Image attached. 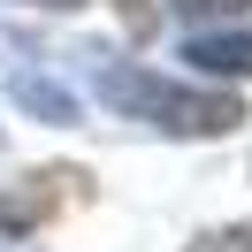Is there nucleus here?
<instances>
[{
    "mask_svg": "<svg viewBox=\"0 0 252 252\" xmlns=\"http://www.w3.org/2000/svg\"><path fill=\"white\" fill-rule=\"evenodd\" d=\"M176 8H184V16H237L245 0H176Z\"/></svg>",
    "mask_w": 252,
    "mask_h": 252,
    "instance_id": "nucleus-6",
    "label": "nucleus"
},
{
    "mask_svg": "<svg viewBox=\"0 0 252 252\" xmlns=\"http://www.w3.org/2000/svg\"><path fill=\"white\" fill-rule=\"evenodd\" d=\"M191 252H252V229H214V237H199Z\"/></svg>",
    "mask_w": 252,
    "mask_h": 252,
    "instance_id": "nucleus-5",
    "label": "nucleus"
},
{
    "mask_svg": "<svg viewBox=\"0 0 252 252\" xmlns=\"http://www.w3.org/2000/svg\"><path fill=\"white\" fill-rule=\"evenodd\" d=\"M46 8H77V0H46Z\"/></svg>",
    "mask_w": 252,
    "mask_h": 252,
    "instance_id": "nucleus-7",
    "label": "nucleus"
},
{
    "mask_svg": "<svg viewBox=\"0 0 252 252\" xmlns=\"http://www.w3.org/2000/svg\"><path fill=\"white\" fill-rule=\"evenodd\" d=\"M191 62L206 77H252V31H229V38H191Z\"/></svg>",
    "mask_w": 252,
    "mask_h": 252,
    "instance_id": "nucleus-3",
    "label": "nucleus"
},
{
    "mask_svg": "<svg viewBox=\"0 0 252 252\" xmlns=\"http://www.w3.org/2000/svg\"><path fill=\"white\" fill-rule=\"evenodd\" d=\"M69 199H84V176L77 168H46V176H23L8 199H0V229H31V221L62 214Z\"/></svg>",
    "mask_w": 252,
    "mask_h": 252,
    "instance_id": "nucleus-2",
    "label": "nucleus"
},
{
    "mask_svg": "<svg viewBox=\"0 0 252 252\" xmlns=\"http://www.w3.org/2000/svg\"><path fill=\"white\" fill-rule=\"evenodd\" d=\"M99 99H115V107L176 130V138H214V130L245 123L229 92H184V84H160V77H145V69H107V77H99Z\"/></svg>",
    "mask_w": 252,
    "mask_h": 252,
    "instance_id": "nucleus-1",
    "label": "nucleus"
},
{
    "mask_svg": "<svg viewBox=\"0 0 252 252\" xmlns=\"http://www.w3.org/2000/svg\"><path fill=\"white\" fill-rule=\"evenodd\" d=\"M16 99H23V107H38V115H54V123H69V99L54 92L46 77H16Z\"/></svg>",
    "mask_w": 252,
    "mask_h": 252,
    "instance_id": "nucleus-4",
    "label": "nucleus"
}]
</instances>
